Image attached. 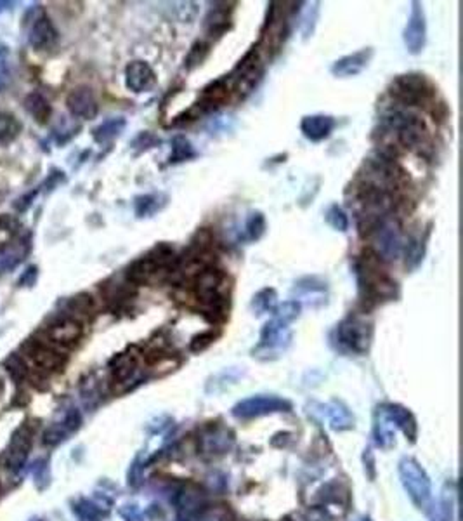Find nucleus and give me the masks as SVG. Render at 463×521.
<instances>
[{
  "label": "nucleus",
  "mask_w": 463,
  "mask_h": 521,
  "mask_svg": "<svg viewBox=\"0 0 463 521\" xmlns=\"http://www.w3.org/2000/svg\"><path fill=\"white\" fill-rule=\"evenodd\" d=\"M380 264L382 261L371 250H364L356 259L354 269L361 301L368 306L391 301V299H396L399 292L396 280L391 278Z\"/></svg>",
  "instance_id": "nucleus-1"
},
{
  "label": "nucleus",
  "mask_w": 463,
  "mask_h": 521,
  "mask_svg": "<svg viewBox=\"0 0 463 521\" xmlns=\"http://www.w3.org/2000/svg\"><path fill=\"white\" fill-rule=\"evenodd\" d=\"M384 126L391 133H396L397 140L404 148L422 153V149L429 147L427 127L424 120L410 111H391L384 116Z\"/></svg>",
  "instance_id": "nucleus-2"
},
{
  "label": "nucleus",
  "mask_w": 463,
  "mask_h": 521,
  "mask_svg": "<svg viewBox=\"0 0 463 521\" xmlns=\"http://www.w3.org/2000/svg\"><path fill=\"white\" fill-rule=\"evenodd\" d=\"M406 181V172L401 169L396 158L378 151L364 162L363 184L396 193V189Z\"/></svg>",
  "instance_id": "nucleus-3"
},
{
  "label": "nucleus",
  "mask_w": 463,
  "mask_h": 521,
  "mask_svg": "<svg viewBox=\"0 0 463 521\" xmlns=\"http://www.w3.org/2000/svg\"><path fill=\"white\" fill-rule=\"evenodd\" d=\"M366 240L371 242V252L382 262L396 261L404 249L401 226L394 216L385 217L384 221H380V223L371 229Z\"/></svg>",
  "instance_id": "nucleus-4"
},
{
  "label": "nucleus",
  "mask_w": 463,
  "mask_h": 521,
  "mask_svg": "<svg viewBox=\"0 0 463 521\" xmlns=\"http://www.w3.org/2000/svg\"><path fill=\"white\" fill-rule=\"evenodd\" d=\"M391 94L397 101L406 107H424L434 97V87L427 76L410 72V74L397 75L389 87Z\"/></svg>",
  "instance_id": "nucleus-5"
},
{
  "label": "nucleus",
  "mask_w": 463,
  "mask_h": 521,
  "mask_svg": "<svg viewBox=\"0 0 463 521\" xmlns=\"http://www.w3.org/2000/svg\"><path fill=\"white\" fill-rule=\"evenodd\" d=\"M337 337L344 348L354 353H364L371 341V325L359 316H347L337 329Z\"/></svg>",
  "instance_id": "nucleus-6"
},
{
  "label": "nucleus",
  "mask_w": 463,
  "mask_h": 521,
  "mask_svg": "<svg viewBox=\"0 0 463 521\" xmlns=\"http://www.w3.org/2000/svg\"><path fill=\"white\" fill-rule=\"evenodd\" d=\"M262 72L264 70H262L261 57H258V49L251 47L250 53L240 61L235 74H233V87L240 94V97L249 96L251 90L255 89V86L261 80Z\"/></svg>",
  "instance_id": "nucleus-7"
},
{
  "label": "nucleus",
  "mask_w": 463,
  "mask_h": 521,
  "mask_svg": "<svg viewBox=\"0 0 463 521\" xmlns=\"http://www.w3.org/2000/svg\"><path fill=\"white\" fill-rule=\"evenodd\" d=\"M403 39L410 54H420L425 49V43H427V20H425L424 6L420 2L411 4Z\"/></svg>",
  "instance_id": "nucleus-8"
},
{
  "label": "nucleus",
  "mask_w": 463,
  "mask_h": 521,
  "mask_svg": "<svg viewBox=\"0 0 463 521\" xmlns=\"http://www.w3.org/2000/svg\"><path fill=\"white\" fill-rule=\"evenodd\" d=\"M23 349L27 353L28 360L34 363L40 372H56V370L63 369L64 362H67L64 355H61L57 349L40 341H35V339H30L23 346Z\"/></svg>",
  "instance_id": "nucleus-9"
},
{
  "label": "nucleus",
  "mask_w": 463,
  "mask_h": 521,
  "mask_svg": "<svg viewBox=\"0 0 463 521\" xmlns=\"http://www.w3.org/2000/svg\"><path fill=\"white\" fill-rule=\"evenodd\" d=\"M67 107L73 116L82 120H92L99 111V104H97L96 96H94L92 89L87 86L75 87L67 97Z\"/></svg>",
  "instance_id": "nucleus-10"
},
{
  "label": "nucleus",
  "mask_w": 463,
  "mask_h": 521,
  "mask_svg": "<svg viewBox=\"0 0 463 521\" xmlns=\"http://www.w3.org/2000/svg\"><path fill=\"white\" fill-rule=\"evenodd\" d=\"M127 89L136 94L149 93L156 86V74L146 61H132L125 68Z\"/></svg>",
  "instance_id": "nucleus-11"
},
{
  "label": "nucleus",
  "mask_w": 463,
  "mask_h": 521,
  "mask_svg": "<svg viewBox=\"0 0 463 521\" xmlns=\"http://www.w3.org/2000/svg\"><path fill=\"white\" fill-rule=\"evenodd\" d=\"M46 334H47V339H49L53 344L63 346V348H70V346H75L76 342L82 339L83 327L76 318L67 316V318H61L60 322L47 327Z\"/></svg>",
  "instance_id": "nucleus-12"
},
{
  "label": "nucleus",
  "mask_w": 463,
  "mask_h": 521,
  "mask_svg": "<svg viewBox=\"0 0 463 521\" xmlns=\"http://www.w3.org/2000/svg\"><path fill=\"white\" fill-rule=\"evenodd\" d=\"M371 57H373V49L371 47L356 50V53L347 54V56L335 61L331 65V74L337 76V79H349V76L359 75L361 72L366 70Z\"/></svg>",
  "instance_id": "nucleus-13"
},
{
  "label": "nucleus",
  "mask_w": 463,
  "mask_h": 521,
  "mask_svg": "<svg viewBox=\"0 0 463 521\" xmlns=\"http://www.w3.org/2000/svg\"><path fill=\"white\" fill-rule=\"evenodd\" d=\"M335 127H337V120L333 116L324 115V113H315V115H307L302 119L300 133L304 134L305 140L319 143V141L330 137Z\"/></svg>",
  "instance_id": "nucleus-14"
},
{
  "label": "nucleus",
  "mask_w": 463,
  "mask_h": 521,
  "mask_svg": "<svg viewBox=\"0 0 463 521\" xmlns=\"http://www.w3.org/2000/svg\"><path fill=\"white\" fill-rule=\"evenodd\" d=\"M162 268H158L155 261L146 254V256L139 257L127 268L125 278L130 285H144V283L153 282L158 275H165Z\"/></svg>",
  "instance_id": "nucleus-15"
},
{
  "label": "nucleus",
  "mask_w": 463,
  "mask_h": 521,
  "mask_svg": "<svg viewBox=\"0 0 463 521\" xmlns=\"http://www.w3.org/2000/svg\"><path fill=\"white\" fill-rule=\"evenodd\" d=\"M57 39H60V34H57L56 27H54V23L50 21V18L43 16V14L36 18L34 27H32L30 30L32 47L36 50L53 49L57 43Z\"/></svg>",
  "instance_id": "nucleus-16"
},
{
  "label": "nucleus",
  "mask_w": 463,
  "mask_h": 521,
  "mask_svg": "<svg viewBox=\"0 0 463 521\" xmlns=\"http://www.w3.org/2000/svg\"><path fill=\"white\" fill-rule=\"evenodd\" d=\"M229 97V86L226 79H219L215 82H210L209 86L203 89L202 97L196 103V107L200 108V111H212L217 107H221L226 100Z\"/></svg>",
  "instance_id": "nucleus-17"
},
{
  "label": "nucleus",
  "mask_w": 463,
  "mask_h": 521,
  "mask_svg": "<svg viewBox=\"0 0 463 521\" xmlns=\"http://www.w3.org/2000/svg\"><path fill=\"white\" fill-rule=\"evenodd\" d=\"M28 250H30V243L27 240H16L0 249V271H11V269L18 268L21 261L27 257Z\"/></svg>",
  "instance_id": "nucleus-18"
},
{
  "label": "nucleus",
  "mask_w": 463,
  "mask_h": 521,
  "mask_svg": "<svg viewBox=\"0 0 463 521\" xmlns=\"http://www.w3.org/2000/svg\"><path fill=\"white\" fill-rule=\"evenodd\" d=\"M125 127L127 120L123 119V116H113V119L104 120L103 123H99V126L92 130V137L96 143L108 144L111 143L113 140H116V137L123 133Z\"/></svg>",
  "instance_id": "nucleus-19"
},
{
  "label": "nucleus",
  "mask_w": 463,
  "mask_h": 521,
  "mask_svg": "<svg viewBox=\"0 0 463 521\" xmlns=\"http://www.w3.org/2000/svg\"><path fill=\"white\" fill-rule=\"evenodd\" d=\"M167 203V196L162 193H149V195H139L134 198V210L139 219L143 217L155 216L158 210H162Z\"/></svg>",
  "instance_id": "nucleus-20"
},
{
  "label": "nucleus",
  "mask_w": 463,
  "mask_h": 521,
  "mask_svg": "<svg viewBox=\"0 0 463 521\" xmlns=\"http://www.w3.org/2000/svg\"><path fill=\"white\" fill-rule=\"evenodd\" d=\"M286 403L282 402V400L278 398H268V396H257V398H251V400H247V402H243L242 405L238 407V414H243V415H254V414H261V412H271V410H276V409H282V407H285Z\"/></svg>",
  "instance_id": "nucleus-21"
},
{
  "label": "nucleus",
  "mask_w": 463,
  "mask_h": 521,
  "mask_svg": "<svg viewBox=\"0 0 463 521\" xmlns=\"http://www.w3.org/2000/svg\"><path fill=\"white\" fill-rule=\"evenodd\" d=\"M25 108H27V111L30 113L39 123H46L47 120L50 119V113H53L49 101L39 93H32L25 97Z\"/></svg>",
  "instance_id": "nucleus-22"
},
{
  "label": "nucleus",
  "mask_w": 463,
  "mask_h": 521,
  "mask_svg": "<svg viewBox=\"0 0 463 521\" xmlns=\"http://www.w3.org/2000/svg\"><path fill=\"white\" fill-rule=\"evenodd\" d=\"M229 27V9L226 7H214L205 18V30L209 35H221Z\"/></svg>",
  "instance_id": "nucleus-23"
},
{
  "label": "nucleus",
  "mask_w": 463,
  "mask_h": 521,
  "mask_svg": "<svg viewBox=\"0 0 463 521\" xmlns=\"http://www.w3.org/2000/svg\"><path fill=\"white\" fill-rule=\"evenodd\" d=\"M278 306V294L271 287H265V289L258 290L251 299V308L257 315H264V313L275 311V308Z\"/></svg>",
  "instance_id": "nucleus-24"
},
{
  "label": "nucleus",
  "mask_w": 463,
  "mask_h": 521,
  "mask_svg": "<svg viewBox=\"0 0 463 521\" xmlns=\"http://www.w3.org/2000/svg\"><path fill=\"white\" fill-rule=\"evenodd\" d=\"M196 156L195 148H193L191 141L186 136H176L172 140V151H170L169 163H182L186 160H191Z\"/></svg>",
  "instance_id": "nucleus-25"
},
{
  "label": "nucleus",
  "mask_w": 463,
  "mask_h": 521,
  "mask_svg": "<svg viewBox=\"0 0 463 521\" xmlns=\"http://www.w3.org/2000/svg\"><path fill=\"white\" fill-rule=\"evenodd\" d=\"M21 133V123L11 113H0V144H9Z\"/></svg>",
  "instance_id": "nucleus-26"
},
{
  "label": "nucleus",
  "mask_w": 463,
  "mask_h": 521,
  "mask_svg": "<svg viewBox=\"0 0 463 521\" xmlns=\"http://www.w3.org/2000/svg\"><path fill=\"white\" fill-rule=\"evenodd\" d=\"M265 217L262 212H251L249 217H247L245 223V236L247 240L250 242H257V240L262 238V235L265 233Z\"/></svg>",
  "instance_id": "nucleus-27"
},
{
  "label": "nucleus",
  "mask_w": 463,
  "mask_h": 521,
  "mask_svg": "<svg viewBox=\"0 0 463 521\" xmlns=\"http://www.w3.org/2000/svg\"><path fill=\"white\" fill-rule=\"evenodd\" d=\"M300 311H302L300 302H298L297 299H291V301H286V302H283V304L276 306L275 311H272V316L282 320V322L286 323V325H290L293 320L298 318Z\"/></svg>",
  "instance_id": "nucleus-28"
},
{
  "label": "nucleus",
  "mask_w": 463,
  "mask_h": 521,
  "mask_svg": "<svg viewBox=\"0 0 463 521\" xmlns=\"http://www.w3.org/2000/svg\"><path fill=\"white\" fill-rule=\"evenodd\" d=\"M295 285H297L295 287V290H300L304 297H319V299L326 297V285H324L321 280L315 278V276H312V278H309V276L307 278H302L300 282L295 283Z\"/></svg>",
  "instance_id": "nucleus-29"
},
{
  "label": "nucleus",
  "mask_w": 463,
  "mask_h": 521,
  "mask_svg": "<svg viewBox=\"0 0 463 521\" xmlns=\"http://www.w3.org/2000/svg\"><path fill=\"white\" fill-rule=\"evenodd\" d=\"M68 309L73 313H76V315H92L94 311H96V302H94V297L90 296V294H76L75 297L70 299V302H68Z\"/></svg>",
  "instance_id": "nucleus-30"
},
{
  "label": "nucleus",
  "mask_w": 463,
  "mask_h": 521,
  "mask_svg": "<svg viewBox=\"0 0 463 521\" xmlns=\"http://www.w3.org/2000/svg\"><path fill=\"white\" fill-rule=\"evenodd\" d=\"M209 50H210V46L207 42H203V40H198V42L193 43L191 50H189V54L186 56V61H184L186 70H193V68L200 67V65L205 61V57L209 56Z\"/></svg>",
  "instance_id": "nucleus-31"
},
{
  "label": "nucleus",
  "mask_w": 463,
  "mask_h": 521,
  "mask_svg": "<svg viewBox=\"0 0 463 521\" xmlns=\"http://www.w3.org/2000/svg\"><path fill=\"white\" fill-rule=\"evenodd\" d=\"M425 240L422 238H411L410 242L406 243V268H417L420 264L422 259H424L425 254Z\"/></svg>",
  "instance_id": "nucleus-32"
},
{
  "label": "nucleus",
  "mask_w": 463,
  "mask_h": 521,
  "mask_svg": "<svg viewBox=\"0 0 463 521\" xmlns=\"http://www.w3.org/2000/svg\"><path fill=\"white\" fill-rule=\"evenodd\" d=\"M324 219H326V223L330 224L335 231L344 233L349 229V217L342 207L331 205L330 209L326 210V214H324Z\"/></svg>",
  "instance_id": "nucleus-33"
},
{
  "label": "nucleus",
  "mask_w": 463,
  "mask_h": 521,
  "mask_svg": "<svg viewBox=\"0 0 463 521\" xmlns=\"http://www.w3.org/2000/svg\"><path fill=\"white\" fill-rule=\"evenodd\" d=\"M156 144H160V140L155 136V134L148 133V130L141 133L139 136L132 141V148L136 149V151H144V149L155 148Z\"/></svg>",
  "instance_id": "nucleus-34"
},
{
  "label": "nucleus",
  "mask_w": 463,
  "mask_h": 521,
  "mask_svg": "<svg viewBox=\"0 0 463 521\" xmlns=\"http://www.w3.org/2000/svg\"><path fill=\"white\" fill-rule=\"evenodd\" d=\"M214 339H215V334L212 332V330H207V332L195 335L191 341V351H203L207 346L212 344Z\"/></svg>",
  "instance_id": "nucleus-35"
},
{
  "label": "nucleus",
  "mask_w": 463,
  "mask_h": 521,
  "mask_svg": "<svg viewBox=\"0 0 463 521\" xmlns=\"http://www.w3.org/2000/svg\"><path fill=\"white\" fill-rule=\"evenodd\" d=\"M39 278V268L36 266H28L27 271L20 276V287H34Z\"/></svg>",
  "instance_id": "nucleus-36"
},
{
  "label": "nucleus",
  "mask_w": 463,
  "mask_h": 521,
  "mask_svg": "<svg viewBox=\"0 0 463 521\" xmlns=\"http://www.w3.org/2000/svg\"><path fill=\"white\" fill-rule=\"evenodd\" d=\"M61 181H64V172H61V170H54V172L47 177L46 189H54L57 184L61 183Z\"/></svg>",
  "instance_id": "nucleus-37"
},
{
  "label": "nucleus",
  "mask_w": 463,
  "mask_h": 521,
  "mask_svg": "<svg viewBox=\"0 0 463 521\" xmlns=\"http://www.w3.org/2000/svg\"><path fill=\"white\" fill-rule=\"evenodd\" d=\"M35 195H36V191H32V193H30V195H25V196H21V198H20V200H18V202H16V203H14V207H16V209H18V210H21V212H23V210H27V209H28V207H30V205H32V200H34V198H35Z\"/></svg>",
  "instance_id": "nucleus-38"
},
{
  "label": "nucleus",
  "mask_w": 463,
  "mask_h": 521,
  "mask_svg": "<svg viewBox=\"0 0 463 521\" xmlns=\"http://www.w3.org/2000/svg\"><path fill=\"white\" fill-rule=\"evenodd\" d=\"M4 6H9V2H0V11L4 9Z\"/></svg>",
  "instance_id": "nucleus-39"
},
{
  "label": "nucleus",
  "mask_w": 463,
  "mask_h": 521,
  "mask_svg": "<svg viewBox=\"0 0 463 521\" xmlns=\"http://www.w3.org/2000/svg\"><path fill=\"white\" fill-rule=\"evenodd\" d=\"M2 389H4V386H2V379H0V395H2Z\"/></svg>",
  "instance_id": "nucleus-40"
},
{
  "label": "nucleus",
  "mask_w": 463,
  "mask_h": 521,
  "mask_svg": "<svg viewBox=\"0 0 463 521\" xmlns=\"http://www.w3.org/2000/svg\"><path fill=\"white\" fill-rule=\"evenodd\" d=\"M0 87H2V76H0Z\"/></svg>",
  "instance_id": "nucleus-41"
}]
</instances>
